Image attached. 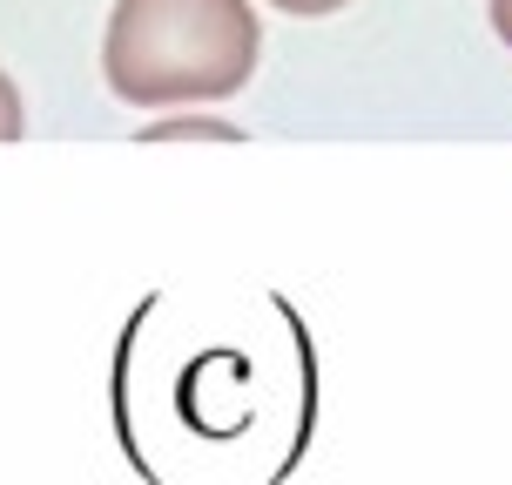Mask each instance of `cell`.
Listing matches in <instances>:
<instances>
[{
  "label": "cell",
  "mask_w": 512,
  "mask_h": 485,
  "mask_svg": "<svg viewBox=\"0 0 512 485\" xmlns=\"http://www.w3.org/2000/svg\"><path fill=\"white\" fill-rule=\"evenodd\" d=\"M256 68L250 0H115L102 34V81L115 102L182 108L230 102Z\"/></svg>",
  "instance_id": "obj_1"
},
{
  "label": "cell",
  "mask_w": 512,
  "mask_h": 485,
  "mask_svg": "<svg viewBox=\"0 0 512 485\" xmlns=\"http://www.w3.org/2000/svg\"><path fill=\"white\" fill-rule=\"evenodd\" d=\"M236 142V128L230 122H189V115H176V122H155V128H142V142Z\"/></svg>",
  "instance_id": "obj_2"
},
{
  "label": "cell",
  "mask_w": 512,
  "mask_h": 485,
  "mask_svg": "<svg viewBox=\"0 0 512 485\" xmlns=\"http://www.w3.org/2000/svg\"><path fill=\"white\" fill-rule=\"evenodd\" d=\"M27 128V115H21V95H14V81L0 75V142H14Z\"/></svg>",
  "instance_id": "obj_3"
},
{
  "label": "cell",
  "mask_w": 512,
  "mask_h": 485,
  "mask_svg": "<svg viewBox=\"0 0 512 485\" xmlns=\"http://www.w3.org/2000/svg\"><path fill=\"white\" fill-rule=\"evenodd\" d=\"M283 14H337V7H351V0H270Z\"/></svg>",
  "instance_id": "obj_4"
},
{
  "label": "cell",
  "mask_w": 512,
  "mask_h": 485,
  "mask_svg": "<svg viewBox=\"0 0 512 485\" xmlns=\"http://www.w3.org/2000/svg\"><path fill=\"white\" fill-rule=\"evenodd\" d=\"M492 27H499V41L512 48V0H492Z\"/></svg>",
  "instance_id": "obj_5"
}]
</instances>
